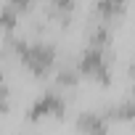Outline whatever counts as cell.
I'll list each match as a JSON object with an SVG mask.
<instances>
[{"mask_svg":"<svg viewBox=\"0 0 135 135\" xmlns=\"http://www.w3.org/2000/svg\"><path fill=\"white\" fill-rule=\"evenodd\" d=\"M6 40H8V48L16 50V56L21 58V64L27 66L32 74H37V77L48 74V69L56 61V48L50 42H42V40L40 42H27V40H13L11 35Z\"/></svg>","mask_w":135,"mask_h":135,"instance_id":"cell-1","label":"cell"},{"mask_svg":"<svg viewBox=\"0 0 135 135\" xmlns=\"http://www.w3.org/2000/svg\"><path fill=\"white\" fill-rule=\"evenodd\" d=\"M77 69H80L82 74H88V77L101 80L103 85H109V80H111L103 48H93V45H88V48L82 50V56H80V66H77Z\"/></svg>","mask_w":135,"mask_h":135,"instance_id":"cell-2","label":"cell"},{"mask_svg":"<svg viewBox=\"0 0 135 135\" xmlns=\"http://www.w3.org/2000/svg\"><path fill=\"white\" fill-rule=\"evenodd\" d=\"M64 109H66V103H64V98L56 93V90H45L35 103H32V109H29V119H40V117H48V114H56V117H61L64 114Z\"/></svg>","mask_w":135,"mask_h":135,"instance_id":"cell-3","label":"cell"},{"mask_svg":"<svg viewBox=\"0 0 135 135\" xmlns=\"http://www.w3.org/2000/svg\"><path fill=\"white\" fill-rule=\"evenodd\" d=\"M106 117L103 114H98V111H82L80 117H77V127L85 132V135H106Z\"/></svg>","mask_w":135,"mask_h":135,"instance_id":"cell-4","label":"cell"},{"mask_svg":"<svg viewBox=\"0 0 135 135\" xmlns=\"http://www.w3.org/2000/svg\"><path fill=\"white\" fill-rule=\"evenodd\" d=\"M132 114H135V103L132 101H119V103H114V106H109L103 111L106 119H130Z\"/></svg>","mask_w":135,"mask_h":135,"instance_id":"cell-5","label":"cell"},{"mask_svg":"<svg viewBox=\"0 0 135 135\" xmlns=\"http://www.w3.org/2000/svg\"><path fill=\"white\" fill-rule=\"evenodd\" d=\"M122 11H124V6H122V3H98V6H95V13H98L103 21H111V19H114V16H119Z\"/></svg>","mask_w":135,"mask_h":135,"instance_id":"cell-6","label":"cell"},{"mask_svg":"<svg viewBox=\"0 0 135 135\" xmlns=\"http://www.w3.org/2000/svg\"><path fill=\"white\" fill-rule=\"evenodd\" d=\"M77 72H80V69H69V66H64V69L58 72V82L66 85V88H72V85L77 82Z\"/></svg>","mask_w":135,"mask_h":135,"instance_id":"cell-7","label":"cell"},{"mask_svg":"<svg viewBox=\"0 0 135 135\" xmlns=\"http://www.w3.org/2000/svg\"><path fill=\"white\" fill-rule=\"evenodd\" d=\"M130 74H132V80H135V64H132V66H130Z\"/></svg>","mask_w":135,"mask_h":135,"instance_id":"cell-8","label":"cell"}]
</instances>
